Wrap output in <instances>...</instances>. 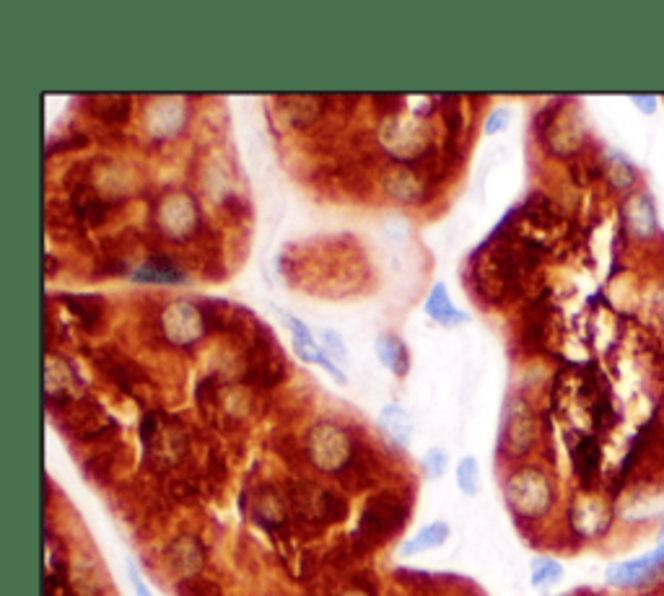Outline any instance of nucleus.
<instances>
[{"label": "nucleus", "instance_id": "obj_8", "mask_svg": "<svg viewBox=\"0 0 664 596\" xmlns=\"http://www.w3.org/2000/svg\"><path fill=\"white\" fill-rule=\"evenodd\" d=\"M397 501L392 503L387 511H384V498H377V501H371L369 508H366L364 521H361V527L371 529V532H392V529L400 527V519L403 516H395Z\"/></svg>", "mask_w": 664, "mask_h": 596}, {"label": "nucleus", "instance_id": "obj_4", "mask_svg": "<svg viewBox=\"0 0 664 596\" xmlns=\"http://www.w3.org/2000/svg\"><path fill=\"white\" fill-rule=\"evenodd\" d=\"M449 539V524L447 521H431L421 532H415L413 537L400 547V558H415V555H423V552H431L436 547H441Z\"/></svg>", "mask_w": 664, "mask_h": 596}, {"label": "nucleus", "instance_id": "obj_6", "mask_svg": "<svg viewBox=\"0 0 664 596\" xmlns=\"http://www.w3.org/2000/svg\"><path fill=\"white\" fill-rule=\"evenodd\" d=\"M379 425H382V431L400 446H408L410 438H413V418L405 407L400 405H387L379 413Z\"/></svg>", "mask_w": 664, "mask_h": 596}, {"label": "nucleus", "instance_id": "obj_13", "mask_svg": "<svg viewBox=\"0 0 664 596\" xmlns=\"http://www.w3.org/2000/svg\"><path fill=\"white\" fill-rule=\"evenodd\" d=\"M68 306H71L73 311H76L78 317L83 319V324L86 327H94L96 322H99V317H102V304L96 301V298H68Z\"/></svg>", "mask_w": 664, "mask_h": 596}, {"label": "nucleus", "instance_id": "obj_17", "mask_svg": "<svg viewBox=\"0 0 664 596\" xmlns=\"http://www.w3.org/2000/svg\"><path fill=\"white\" fill-rule=\"evenodd\" d=\"M322 343H325V348L327 350H335V356H340L343 358L345 356V345H343V340H340L338 335H335V332H322Z\"/></svg>", "mask_w": 664, "mask_h": 596}, {"label": "nucleus", "instance_id": "obj_19", "mask_svg": "<svg viewBox=\"0 0 664 596\" xmlns=\"http://www.w3.org/2000/svg\"><path fill=\"white\" fill-rule=\"evenodd\" d=\"M654 558H657V563L662 565L664 568V527H662V534H659V542H657V547H654Z\"/></svg>", "mask_w": 664, "mask_h": 596}, {"label": "nucleus", "instance_id": "obj_20", "mask_svg": "<svg viewBox=\"0 0 664 596\" xmlns=\"http://www.w3.org/2000/svg\"><path fill=\"white\" fill-rule=\"evenodd\" d=\"M348 596H358V594H348Z\"/></svg>", "mask_w": 664, "mask_h": 596}, {"label": "nucleus", "instance_id": "obj_5", "mask_svg": "<svg viewBox=\"0 0 664 596\" xmlns=\"http://www.w3.org/2000/svg\"><path fill=\"white\" fill-rule=\"evenodd\" d=\"M169 560H172L174 571L182 573V576H192V573L200 571V565H203L205 560V552L203 547H200L198 539L182 537L169 547Z\"/></svg>", "mask_w": 664, "mask_h": 596}, {"label": "nucleus", "instance_id": "obj_14", "mask_svg": "<svg viewBox=\"0 0 664 596\" xmlns=\"http://www.w3.org/2000/svg\"><path fill=\"white\" fill-rule=\"evenodd\" d=\"M423 470L431 480H439L447 472V451L444 449H428L423 457Z\"/></svg>", "mask_w": 664, "mask_h": 596}, {"label": "nucleus", "instance_id": "obj_11", "mask_svg": "<svg viewBox=\"0 0 664 596\" xmlns=\"http://www.w3.org/2000/svg\"><path fill=\"white\" fill-rule=\"evenodd\" d=\"M563 578V565L553 558H535L530 568V584L535 589H548V586L558 584Z\"/></svg>", "mask_w": 664, "mask_h": 596}, {"label": "nucleus", "instance_id": "obj_1", "mask_svg": "<svg viewBox=\"0 0 664 596\" xmlns=\"http://www.w3.org/2000/svg\"><path fill=\"white\" fill-rule=\"evenodd\" d=\"M506 501L519 516H543L553 503L550 480L540 470H519L506 482Z\"/></svg>", "mask_w": 664, "mask_h": 596}, {"label": "nucleus", "instance_id": "obj_16", "mask_svg": "<svg viewBox=\"0 0 664 596\" xmlns=\"http://www.w3.org/2000/svg\"><path fill=\"white\" fill-rule=\"evenodd\" d=\"M506 122H509V112H506V109H498V112H493V115L488 117L486 133L493 135V133H496V130H504Z\"/></svg>", "mask_w": 664, "mask_h": 596}, {"label": "nucleus", "instance_id": "obj_7", "mask_svg": "<svg viewBox=\"0 0 664 596\" xmlns=\"http://www.w3.org/2000/svg\"><path fill=\"white\" fill-rule=\"evenodd\" d=\"M426 314L434 322L444 324V327H454V324H465L467 314H462V311H457L452 306V301H449V293H447V286L444 283H436L434 288H431V296H428L426 301Z\"/></svg>", "mask_w": 664, "mask_h": 596}, {"label": "nucleus", "instance_id": "obj_12", "mask_svg": "<svg viewBox=\"0 0 664 596\" xmlns=\"http://www.w3.org/2000/svg\"><path fill=\"white\" fill-rule=\"evenodd\" d=\"M457 488L467 495L475 498L480 493V467L475 457H465L457 464Z\"/></svg>", "mask_w": 664, "mask_h": 596}, {"label": "nucleus", "instance_id": "obj_15", "mask_svg": "<svg viewBox=\"0 0 664 596\" xmlns=\"http://www.w3.org/2000/svg\"><path fill=\"white\" fill-rule=\"evenodd\" d=\"M128 573H130V584H133L135 596H154V594H151V589H148L146 581L141 578V571L135 568V563L128 565Z\"/></svg>", "mask_w": 664, "mask_h": 596}, {"label": "nucleus", "instance_id": "obj_18", "mask_svg": "<svg viewBox=\"0 0 664 596\" xmlns=\"http://www.w3.org/2000/svg\"><path fill=\"white\" fill-rule=\"evenodd\" d=\"M631 102H633V104H641V112H646V115H652V112H654V104H657V102H654V99H652V96H633Z\"/></svg>", "mask_w": 664, "mask_h": 596}, {"label": "nucleus", "instance_id": "obj_3", "mask_svg": "<svg viewBox=\"0 0 664 596\" xmlns=\"http://www.w3.org/2000/svg\"><path fill=\"white\" fill-rule=\"evenodd\" d=\"M283 319H286L288 327H291V330L296 332V343H294L296 345V353H299V356L304 358V361L317 363V366L325 368L327 374L335 376V381H338V384H345V374H343V371H340L338 366H335V363L330 361V358H327L325 350H322L320 345L314 343L312 335H309V330H307V324H301L299 319L288 317V314H283Z\"/></svg>", "mask_w": 664, "mask_h": 596}, {"label": "nucleus", "instance_id": "obj_10", "mask_svg": "<svg viewBox=\"0 0 664 596\" xmlns=\"http://www.w3.org/2000/svg\"><path fill=\"white\" fill-rule=\"evenodd\" d=\"M377 353L379 358H382V363L390 371H395L397 376H403L405 371H408V350H405V345L397 340V337H390L384 335L377 340Z\"/></svg>", "mask_w": 664, "mask_h": 596}, {"label": "nucleus", "instance_id": "obj_2", "mask_svg": "<svg viewBox=\"0 0 664 596\" xmlns=\"http://www.w3.org/2000/svg\"><path fill=\"white\" fill-rule=\"evenodd\" d=\"M351 451V438L338 425L322 423L309 436V454H312L314 464L325 472L343 470L348 459H351Z\"/></svg>", "mask_w": 664, "mask_h": 596}, {"label": "nucleus", "instance_id": "obj_9", "mask_svg": "<svg viewBox=\"0 0 664 596\" xmlns=\"http://www.w3.org/2000/svg\"><path fill=\"white\" fill-rule=\"evenodd\" d=\"M138 283H182L185 275L179 273V267L169 260H148L146 265L133 275Z\"/></svg>", "mask_w": 664, "mask_h": 596}]
</instances>
